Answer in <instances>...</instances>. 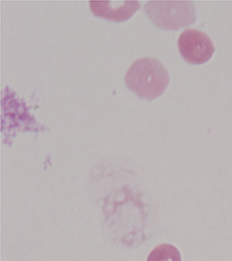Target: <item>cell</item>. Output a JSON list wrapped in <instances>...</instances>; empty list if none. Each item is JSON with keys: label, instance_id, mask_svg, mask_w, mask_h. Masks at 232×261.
Returning a JSON list of instances; mask_svg holds the SVG:
<instances>
[{"label": "cell", "instance_id": "6da1fadb", "mask_svg": "<svg viewBox=\"0 0 232 261\" xmlns=\"http://www.w3.org/2000/svg\"><path fill=\"white\" fill-rule=\"evenodd\" d=\"M124 80L128 89L139 98L152 100L164 93L170 77L160 61L153 58H142L131 65Z\"/></svg>", "mask_w": 232, "mask_h": 261}, {"label": "cell", "instance_id": "7a4b0ae2", "mask_svg": "<svg viewBox=\"0 0 232 261\" xmlns=\"http://www.w3.org/2000/svg\"><path fill=\"white\" fill-rule=\"evenodd\" d=\"M144 11L156 27L166 31H177L196 20L192 2L150 1L144 5Z\"/></svg>", "mask_w": 232, "mask_h": 261}, {"label": "cell", "instance_id": "3957f363", "mask_svg": "<svg viewBox=\"0 0 232 261\" xmlns=\"http://www.w3.org/2000/svg\"><path fill=\"white\" fill-rule=\"evenodd\" d=\"M178 50L183 59L192 65L207 63L215 52L214 44L206 33L196 29H187L178 41Z\"/></svg>", "mask_w": 232, "mask_h": 261}, {"label": "cell", "instance_id": "277c9868", "mask_svg": "<svg viewBox=\"0 0 232 261\" xmlns=\"http://www.w3.org/2000/svg\"><path fill=\"white\" fill-rule=\"evenodd\" d=\"M89 7L96 17L120 23L130 19L140 8V4L138 1H90Z\"/></svg>", "mask_w": 232, "mask_h": 261}, {"label": "cell", "instance_id": "5b68a950", "mask_svg": "<svg viewBox=\"0 0 232 261\" xmlns=\"http://www.w3.org/2000/svg\"><path fill=\"white\" fill-rule=\"evenodd\" d=\"M179 250L168 244H162L152 250L147 261H181Z\"/></svg>", "mask_w": 232, "mask_h": 261}]
</instances>
